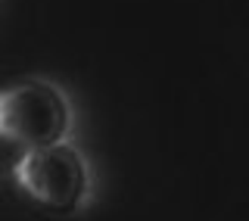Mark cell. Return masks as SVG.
<instances>
[{"label":"cell","mask_w":249,"mask_h":221,"mask_svg":"<svg viewBox=\"0 0 249 221\" xmlns=\"http://www.w3.org/2000/svg\"><path fill=\"white\" fill-rule=\"evenodd\" d=\"M72 131L69 97L50 81L10 84L0 91V137L25 149L62 144Z\"/></svg>","instance_id":"2"},{"label":"cell","mask_w":249,"mask_h":221,"mask_svg":"<svg viewBox=\"0 0 249 221\" xmlns=\"http://www.w3.org/2000/svg\"><path fill=\"white\" fill-rule=\"evenodd\" d=\"M13 181L47 215H72L90 196V165L72 144L25 149L13 165Z\"/></svg>","instance_id":"1"}]
</instances>
